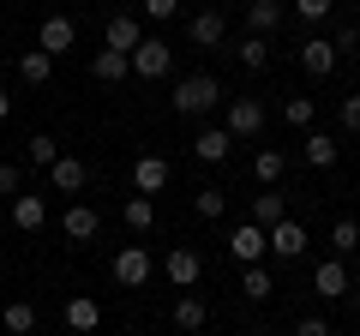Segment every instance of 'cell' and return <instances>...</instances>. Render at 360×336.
I'll use <instances>...</instances> for the list:
<instances>
[{"label": "cell", "instance_id": "6da1fadb", "mask_svg": "<svg viewBox=\"0 0 360 336\" xmlns=\"http://www.w3.org/2000/svg\"><path fill=\"white\" fill-rule=\"evenodd\" d=\"M168 103H174V115H210V108L222 103V84L210 72H193V78H180V84H174Z\"/></svg>", "mask_w": 360, "mask_h": 336}, {"label": "cell", "instance_id": "7a4b0ae2", "mask_svg": "<svg viewBox=\"0 0 360 336\" xmlns=\"http://www.w3.org/2000/svg\"><path fill=\"white\" fill-rule=\"evenodd\" d=\"M127 66H132V78H168V66H174V49H168L162 37H144L139 49L127 54Z\"/></svg>", "mask_w": 360, "mask_h": 336}, {"label": "cell", "instance_id": "3957f363", "mask_svg": "<svg viewBox=\"0 0 360 336\" xmlns=\"http://www.w3.org/2000/svg\"><path fill=\"white\" fill-rule=\"evenodd\" d=\"M222 132H229L234 144H240V138H258V132H264V103H258V96H234Z\"/></svg>", "mask_w": 360, "mask_h": 336}, {"label": "cell", "instance_id": "277c9868", "mask_svg": "<svg viewBox=\"0 0 360 336\" xmlns=\"http://www.w3.org/2000/svg\"><path fill=\"white\" fill-rule=\"evenodd\" d=\"M264 252H270V234L258 222H234L229 228V259L234 264H264Z\"/></svg>", "mask_w": 360, "mask_h": 336}, {"label": "cell", "instance_id": "5b68a950", "mask_svg": "<svg viewBox=\"0 0 360 336\" xmlns=\"http://www.w3.org/2000/svg\"><path fill=\"white\" fill-rule=\"evenodd\" d=\"M162 276L174 288H198V283H205V259H198L193 246H174V252L162 259Z\"/></svg>", "mask_w": 360, "mask_h": 336}, {"label": "cell", "instance_id": "8992f818", "mask_svg": "<svg viewBox=\"0 0 360 336\" xmlns=\"http://www.w3.org/2000/svg\"><path fill=\"white\" fill-rule=\"evenodd\" d=\"M150 271H156V264H150L144 246H120V252H115V283L120 288H144V283H150Z\"/></svg>", "mask_w": 360, "mask_h": 336}, {"label": "cell", "instance_id": "52a82bcc", "mask_svg": "<svg viewBox=\"0 0 360 336\" xmlns=\"http://www.w3.org/2000/svg\"><path fill=\"white\" fill-rule=\"evenodd\" d=\"M270 252H276V259H300V252H307V222H295V217H283V222H270Z\"/></svg>", "mask_w": 360, "mask_h": 336}, {"label": "cell", "instance_id": "ba28073f", "mask_svg": "<svg viewBox=\"0 0 360 336\" xmlns=\"http://www.w3.org/2000/svg\"><path fill=\"white\" fill-rule=\"evenodd\" d=\"M295 54H300V72H307V78H330V72H336V60H342V54L330 49V37H307Z\"/></svg>", "mask_w": 360, "mask_h": 336}, {"label": "cell", "instance_id": "9c48e42d", "mask_svg": "<svg viewBox=\"0 0 360 336\" xmlns=\"http://www.w3.org/2000/svg\"><path fill=\"white\" fill-rule=\"evenodd\" d=\"M72 42H78L72 18H60V13H54V18H42V30H37V49L49 54V60H54V54H66V49H72Z\"/></svg>", "mask_w": 360, "mask_h": 336}, {"label": "cell", "instance_id": "30bf717a", "mask_svg": "<svg viewBox=\"0 0 360 336\" xmlns=\"http://www.w3.org/2000/svg\"><path fill=\"white\" fill-rule=\"evenodd\" d=\"M84 181H90V168L78 162V156H54L49 162V186L54 193H84Z\"/></svg>", "mask_w": 360, "mask_h": 336}, {"label": "cell", "instance_id": "8fae6325", "mask_svg": "<svg viewBox=\"0 0 360 336\" xmlns=\"http://www.w3.org/2000/svg\"><path fill=\"white\" fill-rule=\"evenodd\" d=\"M312 295L342 300V295H348V264H342V259H324L319 271H312Z\"/></svg>", "mask_w": 360, "mask_h": 336}, {"label": "cell", "instance_id": "7c38bea8", "mask_svg": "<svg viewBox=\"0 0 360 336\" xmlns=\"http://www.w3.org/2000/svg\"><path fill=\"white\" fill-rule=\"evenodd\" d=\"M42 222H49V205H42V193H18V198H13V228H18V234H37Z\"/></svg>", "mask_w": 360, "mask_h": 336}, {"label": "cell", "instance_id": "4fadbf2b", "mask_svg": "<svg viewBox=\"0 0 360 336\" xmlns=\"http://www.w3.org/2000/svg\"><path fill=\"white\" fill-rule=\"evenodd\" d=\"M132 186H139L144 198L162 193V186H168V162H162V156H139V162H132Z\"/></svg>", "mask_w": 360, "mask_h": 336}, {"label": "cell", "instance_id": "5bb4252c", "mask_svg": "<svg viewBox=\"0 0 360 336\" xmlns=\"http://www.w3.org/2000/svg\"><path fill=\"white\" fill-rule=\"evenodd\" d=\"M139 42H144L139 18H108V30H103V49H115V54H132Z\"/></svg>", "mask_w": 360, "mask_h": 336}, {"label": "cell", "instance_id": "9a60e30c", "mask_svg": "<svg viewBox=\"0 0 360 336\" xmlns=\"http://www.w3.org/2000/svg\"><path fill=\"white\" fill-rule=\"evenodd\" d=\"M96 228H103V217H96V210H90V205H72V210H66V217H60V234H66V240H90V234H96Z\"/></svg>", "mask_w": 360, "mask_h": 336}, {"label": "cell", "instance_id": "2e32d148", "mask_svg": "<svg viewBox=\"0 0 360 336\" xmlns=\"http://www.w3.org/2000/svg\"><path fill=\"white\" fill-rule=\"evenodd\" d=\"M300 156H307L312 168H336V156H342V144H336L330 132H319V127H312V132H307V144H300Z\"/></svg>", "mask_w": 360, "mask_h": 336}, {"label": "cell", "instance_id": "e0dca14e", "mask_svg": "<svg viewBox=\"0 0 360 336\" xmlns=\"http://www.w3.org/2000/svg\"><path fill=\"white\" fill-rule=\"evenodd\" d=\"M96 324H103V306H96L90 295H72V300H66V330L84 336V330H96Z\"/></svg>", "mask_w": 360, "mask_h": 336}, {"label": "cell", "instance_id": "ac0fdd59", "mask_svg": "<svg viewBox=\"0 0 360 336\" xmlns=\"http://www.w3.org/2000/svg\"><path fill=\"white\" fill-rule=\"evenodd\" d=\"M246 25H252V37H270L283 25V0H246Z\"/></svg>", "mask_w": 360, "mask_h": 336}, {"label": "cell", "instance_id": "d6986e66", "mask_svg": "<svg viewBox=\"0 0 360 336\" xmlns=\"http://www.w3.org/2000/svg\"><path fill=\"white\" fill-rule=\"evenodd\" d=\"M229 150H234V138H229L222 127H205V132L193 138V156H198V162H222Z\"/></svg>", "mask_w": 360, "mask_h": 336}, {"label": "cell", "instance_id": "ffe728a7", "mask_svg": "<svg viewBox=\"0 0 360 336\" xmlns=\"http://www.w3.org/2000/svg\"><path fill=\"white\" fill-rule=\"evenodd\" d=\"M240 295L246 300H270L276 295V276H270L264 264H240Z\"/></svg>", "mask_w": 360, "mask_h": 336}, {"label": "cell", "instance_id": "44dd1931", "mask_svg": "<svg viewBox=\"0 0 360 336\" xmlns=\"http://www.w3.org/2000/svg\"><path fill=\"white\" fill-rule=\"evenodd\" d=\"M283 217H288V198L283 193H252V217H246V222L270 228V222H283Z\"/></svg>", "mask_w": 360, "mask_h": 336}, {"label": "cell", "instance_id": "7402d4cb", "mask_svg": "<svg viewBox=\"0 0 360 336\" xmlns=\"http://www.w3.org/2000/svg\"><path fill=\"white\" fill-rule=\"evenodd\" d=\"M222 30H229V25H222V13H198L193 25H186V37H193L198 49H222Z\"/></svg>", "mask_w": 360, "mask_h": 336}, {"label": "cell", "instance_id": "603a6c76", "mask_svg": "<svg viewBox=\"0 0 360 336\" xmlns=\"http://www.w3.org/2000/svg\"><path fill=\"white\" fill-rule=\"evenodd\" d=\"M283 168H288L283 150H252V181L258 186H276V181H283Z\"/></svg>", "mask_w": 360, "mask_h": 336}, {"label": "cell", "instance_id": "cb8c5ba5", "mask_svg": "<svg viewBox=\"0 0 360 336\" xmlns=\"http://www.w3.org/2000/svg\"><path fill=\"white\" fill-rule=\"evenodd\" d=\"M205 318H210V306H205L198 295H180V300H174V324H180L186 336H193V330H205Z\"/></svg>", "mask_w": 360, "mask_h": 336}, {"label": "cell", "instance_id": "d4e9b609", "mask_svg": "<svg viewBox=\"0 0 360 336\" xmlns=\"http://www.w3.org/2000/svg\"><path fill=\"white\" fill-rule=\"evenodd\" d=\"M0 324H6V336H30L37 330V306H30V300H6Z\"/></svg>", "mask_w": 360, "mask_h": 336}, {"label": "cell", "instance_id": "484cf974", "mask_svg": "<svg viewBox=\"0 0 360 336\" xmlns=\"http://www.w3.org/2000/svg\"><path fill=\"white\" fill-rule=\"evenodd\" d=\"M90 72L103 78V84H120V78H132V66H127V54H115V49H96Z\"/></svg>", "mask_w": 360, "mask_h": 336}, {"label": "cell", "instance_id": "4316f807", "mask_svg": "<svg viewBox=\"0 0 360 336\" xmlns=\"http://www.w3.org/2000/svg\"><path fill=\"white\" fill-rule=\"evenodd\" d=\"M120 217H127V228H132V234H150V228H156V205H150L144 193H132Z\"/></svg>", "mask_w": 360, "mask_h": 336}, {"label": "cell", "instance_id": "83f0119b", "mask_svg": "<svg viewBox=\"0 0 360 336\" xmlns=\"http://www.w3.org/2000/svg\"><path fill=\"white\" fill-rule=\"evenodd\" d=\"M234 60H240L246 72H264V60H270V42H264V37H252V30H246V42H240V49H234Z\"/></svg>", "mask_w": 360, "mask_h": 336}, {"label": "cell", "instance_id": "f1b7e54d", "mask_svg": "<svg viewBox=\"0 0 360 336\" xmlns=\"http://www.w3.org/2000/svg\"><path fill=\"white\" fill-rule=\"evenodd\" d=\"M49 72H54V60L42 49H30V54H18V78L25 84H49Z\"/></svg>", "mask_w": 360, "mask_h": 336}, {"label": "cell", "instance_id": "f546056e", "mask_svg": "<svg viewBox=\"0 0 360 336\" xmlns=\"http://www.w3.org/2000/svg\"><path fill=\"white\" fill-rule=\"evenodd\" d=\"M330 246H336V259H348V252L360 246V222L354 217H336L330 222Z\"/></svg>", "mask_w": 360, "mask_h": 336}, {"label": "cell", "instance_id": "4dcf8cb0", "mask_svg": "<svg viewBox=\"0 0 360 336\" xmlns=\"http://www.w3.org/2000/svg\"><path fill=\"white\" fill-rule=\"evenodd\" d=\"M312 115H319L312 96H288V103H283V120H288V127H300V132H312Z\"/></svg>", "mask_w": 360, "mask_h": 336}, {"label": "cell", "instance_id": "1f68e13d", "mask_svg": "<svg viewBox=\"0 0 360 336\" xmlns=\"http://www.w3.org/2000/svg\"><path fill=\"white\" fill-rule=\"evenodd\" d=\"M193 210H198V217H205V222H217L222 210H229V193H222V186H205V193L193 198Z\"/></svg>", "mask_w": 360, "mask_h": 336}, {"label": "cell", "instance_id": "d6a6232c", "mask_svg": "<svg viewBox=\"0 0 360 336\" xmlns=\"http://www.w3.org/2000/svg\"><path fill=\"white\" fill-rule=\"evenodd\" d=\"M25 156H30V162H37V168H49V162H54V156H60V144H54V138H49V132H37V138H30V144H25Z\"/></svg>", "mask_w": 360, "mask_h": 336}, {"label": "cell", "instance_id": "836d02e7", "mask_svg": "<svg viewBox=\"0 0 360 336\" xmlns=\"http://www.w3.org/2000/svg\"><path fill=\"white\" fill-rule=\"evenodd\" d=\"M0 193H6V198L25 193V168H18V162H0Z\"/></svg>", "mask_w": 360, "mask_h": 336}, {"label": "cell", "instance_id": "e575fe53", "mask_svg": "<svg viewBox=\"0 0 360 336\" xmlns=\"http://www.w3.org/2000/svg\"><path fill=\"white\" fill-rule=\"evenodd\" d=\"M336 120H342V132H360V96H342V108H336Z\"/></svg>", "mask_w": 360, "mask_h": 336}, {"label": "cell", "instance_id": "d590c367", "mask_svg": "<svg viewBox=\"0 0 360 336\" xmlns=\"http://www.w3.org/2000/svg\"><path fill=\"white\" fill-rule=\"evenodd\" d=\"M139 6H144V18H156V25L180 13V0H139Z\"/></svg>", "mask_w": 360, "mask_h": 336}, {"label": "cell", "instance_id": "8d00e7d4", "mask_svg": "<svg viewBox=\"0 0 360 336\" xmlns=\"http://www.w3.org/2000/svg\"><path fill=\"white\" fill-rule=\"evenodd\" d=\"M295 6H300V18H312V25H319V18H330L336 0H295Z\"/></svg>", "mask_w": 360, "mask_h": 336}, {"label": "cell", "instance_id": "74e56055", "mask_svg": "<svg viewBox=\"0 0 360 336\" xmlns=\"http://www.w3.org/2000/svg\"><path fill=\"white\" fill-rule=\"evenodd\" d=\"M295 336H330V324H324V318H300Z\"/></svg>", "mask_w": 360, "mask_h": 336}, {"label": "cell", "instance_id": "f35d334b", "mask_svg": "<svg viewBox=\"0 0 360 336\" xmlns=\"http://www.w3.org/2000/svg\"><path fill=\"white\" fill-rule=\"evenodd\" d=\"M6 115H13V91H0V120H6Z\"/></svg>", "mask_w": 360, "mask_h": 336}, {"label": "cell", "instance_id": "ab89813d", "mask_svg": "<svg viewBox=\"0 0 360 336\" xmlns=\"http://www.w3.org/2000/svg\"><path fill=\"white\" fill-rule=\"evenodd\" d=\"M252 336H258V330H252Z\"/></svg>", "mask_w": 360, "mask_h": 336}]
</instances>
